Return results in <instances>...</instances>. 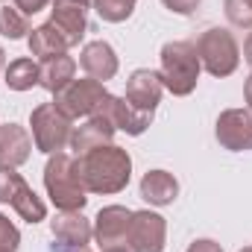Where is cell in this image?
I'll list each match as a JSON object with an SVG mask.
<instances>
[{"mask_svg": "<svg viewBox=\"0 0 252 252\" xmlns=\"http://www.w3.org/2000/svg\"><path fill=\"white\" fill-rule=\"evenodd\" d=\"M76 173L88 193H121L132 179V156L118 144H103L76 156Z\"/></svg>", "mask_w": 252, "mask_h": 252, "instance_id": "6da1fadb", "label": "cell"}, {"mask_svg": "<svg viewBox=\"0 0 252 252\" xmlns=\"http://www.w3.org/2000/svg\"><path fill=\"white\" fill-rule=\"evenodd\" d=\"M44 190L59 211H82L88 202V190L76 173V158L67 153L47 156L44 164Z\"/></svg>", "mask_w": 252, "mask_h": 252, "instance_id": "7a4b0ae2", "label": "cell"}, {"mask_svg": "<svg viewBox=\"0 0 252 252\" xmlns=\"http://www.w3.org/2000/svg\"><path fill=\"white\" fill-rule=\"evenodd\" d=\"M199 53L193 41H167L161 47V82L173 97H188L199 82Z\"/></svg>", "mask_w": 252, "mask_h": 252, "instance_id": "3957f363", "label": "cell"}, {"mask_svg": "<svg viewBox=\"0 0 252 252\" xmlns=\"http://www.w3.org/2000/svg\"><path fill=\"white\" fill-rule=\"evenodd\" d=\"M196 53H199V62L202 67L223 79V76H232L241 64V47H238V38L226 30V27H208L205 32H199L196 38Z\"/></svg>", "mask_w": 252, "mask_h": 252, "instance_id": "277c9868", "label": "cell"}, {"mask_svg": "<svg viewBox=\"0 0 252 252\" xmlns=\"http://www.w3.org/2000/svg\"><path fill=\"white\" fill-rule=\"evenodd\" d=\"M30 126H32V144L44 156L64 153V147L70 144V135H73V121L56 103L35 106L32 115H30Z\"/></svg>", "mask_w": 252, "mask_h": 252, "instance_id": "5b68a950", "label": "cell"}, {"mask_svg": "<svg viewBox=\"0 0 252 252\" xmlns=\"http://www.w3.org/2000/svg\"><path fill=\"white\" fill-rule=\"evenodd\" d=\"M53 97H56L53 103L62 109L64 115L70 121H76V118H91L97 112V106L109 97V91H106V85L100 79L79 76V79H70L62 91H56Z\"/></svg>", "mask_w": 252, "mask_h": 252, "instance_id": "8992f818", "label": "cell"}, {"mask_svg": "<svg viewBox=\"0 0 252 252\" xmlns=\"http://www.w3.org/2000/svg\"><path fill=\"white\" fill-rule=\"evenodd\" d=\"M129 252H164L167 247V220L158 211H132L126 229Z\"/></svg>", "mask_w": 252, "mask_h": 252, "instance_id": "52a82bcc", "label": "cell"}, {"mask_svg": "<svg viewBox=\"0 0 252 252\" xmlns=\"http://www.w3.org/2000/svg\"><path fill=\"white\" fill-rule=\"evenodd\" d=\"M53 252H82L94 241V226L82 211H59L50 220Z\"/></svg>", "mask_w": 252, "mask_h": 252, "instance_id": "ba28073f", "label": "cell"}, {"mask_svg": "<svg viewBox=\"0 0 252 252\" xmlns=\"http://www.w3.org/2000/svg\"><path fill=\"white\" fill-rule=\"evenodd\" d=\"M214 138L223 150L247 153L252 150V109H226L214 124Z\"/></svg>", "mask_w": 252, "mask_h": 252, "instance_id": "9c48e42d", "label": "cell"}, {"mask_svg": "<svg viewBox=\"0 0 252 252\" xmlns=\"http://www.w3.org/2000/svg\"><path fill=\"white\" fill-rule=\"evenodd\" d=\"M94 115H100L106 124H112L118 132H126V135H144L153 124V112H141L126 97H115V94H109Z\"/></svg>", "mask_w": 252, "mask_h": 252, "instance_id": "30bf717a", "label": "cell"}, {"mask_svg": "<svg viewBox=\"0 0 252 252\" xmlns=\"http://www.w3.org/2000/svg\"><path fill=\"white\" fill-rule=\"evenodd\" d=\"M88 9L91 3L85 0H53L50 6V24L62 32L70 47H76L88 32Z\"/></svg>", "mask_w": 252, "mask_h": 252, "instance_id": "8fae6325", "label": "cell"}, {"mask_svg": "<svg viewBox=\"0 0 252 252\" xmlns=\"http://www.w3.org/2000/svg\"><path fill=\"white\" fill-rule=\"evenodd\" d=\"M129 217H132V211L126 205H106V208L97 211V217H94V241H97L100 252L126 247Z\"/></svg>", "mask_w": 252, "mask_h": 252, "instance_id": "7c38bea8", "label": "cell"}, {"mask_svg": "<svg viewBox=\"0 0 252 252\" xmlns=\"http://www.w3.org/2000/svg\"><path fill=\"white\" fill-rule=\"evenodd\" d=\"M161 94H164V82L158 70L138 67L126 79V100L141 112H156V106L161 103Z\"/></svg>", "mask_w": 252, "mask_h": 252, "instance_id": "4fadbf2b", "label": "cell"}, {"mask_svg": "<svg viewBox=\"0 0 252 252\" xmlns=\"http://www.w3.org/2000/svg\"><path fill=\"white\" fill-rule=\"evenodd\" d=\"M79 64H82L85 76H91V79H100V82H109V79H115V76H118V67H121L115 47H112L109 41H103V38H97V41H88V44L79 50Z\"/></svg>", "mask_w": 252, "mask_h": 252, "instance_id": "5bb4252c", "label": "cell"}, {"mask_svg": "<svg viewBox=\"0 0 252 252\" xmlns=\"http://www.w3.org/2000/svg\"><path fill=\"white\" fill-rule=\"evenodd\" d=\"M32 138L24 126L0 124V167H21L30 161Z\"/></svg>", "mask_w": 252, "mask_h": 252, "instance_id": "9a60e30c", "label": "cell"}, {"mask_svg": "<svg viewBox=\"0 0 252 252\" xmlns=\"http://www.w3.org/2000/svg\"><path fill=\"white\" fill-rule=\"evenodd\" d=\"M138 190H141V199H147L156 208H164V205H173V199L179 196V179L167 170H147L141 176Z\"/></svg>", "mask_w": 252, "mask_h": 252, "instance_id": "2e32d148", "label": "cell"}, {"mask_svg": "<svg viewBox=\"0 0 252 252\" xmlns=\"http://www.w3.org/2000/svg\"><path fill=\"white\" fill-rule=\"evenodd\" d=\"M115 126L106 124L100 115H91L85 124H79L73 129V135H70V150L76 153V156H82V153H88V150H97V147H103V144H112V138H115Z\"/></svg>", "mask_w": 252, "mask_h": 252, "instance_id": "e0dca14e", "label": "cell"}, {"mask_svg": "<svg viewBox=\"0 0 252 252\" xmlns=\"http://www.w3.org/2000/svg\"><path fill=\"white\" fill-rule=\"evenodd\" d=\"M70 79H76V59L67 56V53L50 56V59H44L38 64V85L50 94L62 91Z\"/></svg>", "mask_w": 252, "mask_h": 252, "instance_id": "ac0fdd59", "label": "cell"}, {"mask_svg": "<svg viewBox=\"0 0 252 252\" xmlns=\"http://www.w3.org/2000/svg\"><path fill=\"white\" fill-rule=\"evenodd\" d=\"M27 44H30V56H38L41 62L50 59V56H59V53H67L70 44L64 41V35L47 21L41 27H35L30 35H27Z\"/></svg>", "mask_w": 252, "mask_h": 252, "instance_id": "d6986e66", "label": "cell"}, {"mask_svg": "<svg viewBox=\"0 0 252 252\" xmlns=\"http://www.w3.org/2000/svg\"><path fill=\"white\" fill-rule=\"evenodd\" d=\"M3 82H6L9 91H30V88H35L38 85V64H35V59L21 56V59L9 62L3 67Z\"/></svg>", "mask_w": 252, "mask_h": 252, "instance_id": "ffe728a7", "label": "cell"}, {"mask_svg": "<svg viewBox=\"0 0 252 252\" xmlns=\"http://www.w3.org/2000/svg\"><path fill=\"white\" fill-rule=\"evenodd\" d=\"M32 32L30 15H24L12 0H0V35L9 41H21Z\"/></svg>", "mask_w": 252, "mask_h": 252, "instance_id": "44dd1931", "label": "cell"}, {"mask_svg": "<svg viewBox=\"0 0 252 252\" xmlns=\"http://www.w3.org/2000/svg\"><path fill=\"white\" fill-rule=\"evenodd\" d=\"M138 0H94V12L106 21V24H124L126 18H132Z\"/></svg>", "mask_w": 252, "mask_h": 252, "instance_id": "7402d4cb", "label": "cell"}, {"mask_svg": "<svg viewBox=\"0 0 252 252\" xmlns=\"http://www.w3.org/2000/svg\"><path fill=\"white\" fill-rule=\"evenodd\" d=\"M226 18L235 27L252 30V0H226Z\"/></svg>", "mask_w": 252, "mask_h": 252, "instance_id": "603a6c76", "label": "cell"}, {"mask_svg": "<svg viewBox=\"0 0 252 252\" xmlns=\"http://www.w3.org/2000/svg\"><path fill=\"white\" fill-rule=\"evenodd\" d=\"M18 247H21V232H18V226H15L6 214H0V250L15 252Z\"/></svg>", "mask_w": 252, "mask_h": 252, "instance_id": "cb8c5ba5", "label": "cell"}, {"mask_svg": "<svg viewBox=\"0 0 252 252\" xmlns=\"http://www.w3.org/2000/svg\"><path fill=\"white\" fill-rule=\"evenodd\" d=\"M161 3H164V9H170L176 15H193L199 6V0H161Z\"/></svg>", "mask_w": 252, "mask_h": 252, "instance_id": "d4e9b609", "label": "cell"}, {"mask_svg": "<svg viewBox=\"0 0 252 252\" xmlns=\"http://www.w3.org/2000/svg\"><path fill=\"white\" fill-rule=\"evenodd\" d=\"M24 15H35V12H41V9H47V6H53V0H12Z\"/></svg>", "mask_w": 252, "mask_h": 252, "instance_id": "484cf974", "label": "cell"}, {"mask_svg": "<svg viewBox=\"0 0 252 252\" xmlns=\"http://www.w3.org/2000/svg\"><path fill=\"white\" fill-rule=\"evenodd\" d=\"M185 252H223V247H220L217 241H211V238H199V241H193Z\"/></svg>", "mask_w": 252, "mask_h": 252, "instance_id": "4316f807", "label": "cell"}, {"mask_svg": "<svg viewBox=\"0 0 252 252\" xmlns=\"http://www.w3.org/2000/svg\"><path fill=\"white\" fill-rule=\"evenodd\" d=\"M244 100H247V109H252V73L247 76V82H244Z\"/></svg>", "mask_w": 252, "mask_h": 252, "instance_id": "83f0119b", "label": "cell"}, {"mask_svg": "<svg viewBox=\"0 0 252 252\" xmlns=\"http://www.w3.org/2000/svg\"><path fill=\"white\" fill-rule=\"evenodd\" d=\"M244 59H247V64L252 67V32L247 35V41H244Z\"/></svg>", "mask_w": 252, "mask_h": 252, "instance_id": "f1b7e54d", "label": "cell"}, {"mask_svg": "<svg viewBox=\"0 0 252 252\" xmlns=\"http://www.w3.org/2000/svg\"><path fill=\"white\" fill-rule=\"evenodd\" d=\"M3 64H6V50L0 47V70H3Z\"/></svg>", "mask_w": 252, "mask_h": 252, "instance_id": "f546056e", "label": "cell"}, {"mask_svg": "<svg viewBox=\"0 0 252 252\" xmlns=\"http://www.w3.org/2000/svg\"><path fill=\"white\" fill-rule=\"evenodd\" d=\"M109 252H129V247H121V250H109Z\"/></svg>", "mask_w": 252, "mask_h": 252, "instance_id": "4dcf8cb0", "label": "cell"}, {"mask_svg": "<svg viewBox=\"0 0 252 252\" xmlns=\"http://www.w3.org/2000/svg\"><path fill=\"white\" fill-rule=\"evenodd\" d=\"M241 252H252V247H244V250H241Z\"/></svg>", "mask_w": 252, "mask_h": 252, "instance_id": "1f68e13d", "label": "cell"}, {"mask_svg": "<svg viewBox=\"0 0 252 252\" xmlns=\"http://www.w3.org/2000/svg\"><path fill=\"white\" fill-rule=\"evenodd\" d=\"M85 3H94V0H85Z\"/></svg>", "mask_w": 252, "mask_h": 252, "instance_id": "d6a6232c", "label": "cell"}, {"mask_svg": "<svg viewBox=\"0 0 252 252\" xmlns=\"http://www.w3.org/2000/svg\"><path fill=\"white\" fill-rule=\"evenodd\" d=\"M0 252H9V250H0Z\"/></svg>", "mask_w": 252, "mask_h": 252, "instance_id": "836d02e7", "label": "cell"}, {"mask_svg": "<svg viewBox=\"0 0 252 252\" xmlns=\"http://www.w3.org/2000/svg\"><path fill=\"white\" fill-rule=\"evenodd\" d=\"M82 252H91V250H82Z\"/></svg>", "mask_w": 252, "mask_h": 252, "instance_id": "e575fe53", "label": "cell"}]
</instances>
